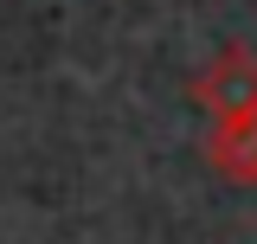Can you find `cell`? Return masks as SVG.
Here are the masks:
<instances>
[{
	"instance_id": "cell-2",
	"label": "cell",
	"mask_w": 257,
	"mask_h": 244,
	"mask_svg": "<svg viewBox=\"0 0 257 244\" xmlns=\"http://www.w3.org/2000/svg\"><path fill=\"white\" fill-rule=\"evenodd\" d=\"M206 167L231 186H257V116L244 122H212L206 135Z\"/></svg>"
},
{
	"instance_id": "cell-1",
	"label": "cell",
	"mask_w": 257,
	"mask_h": 244,
	"mask_svg": "<svg viewBox=\"0 0 257 244\" xmlns=\"http://www.w3.org/2000/svg\"><path fill=\"white\" fill-rule=\"evenodd\" d=\"M193 103H199L212 122H244V116H257V52L244 45V39L219 45L212 58L199 64Z\"/></svg>"
}]
</instances>
